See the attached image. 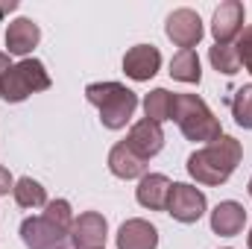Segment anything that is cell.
Wrapping results in <instances>:
<instances>
[{
    "label": "cell",
    "instance_id": "obj_1",
    "mask_svg": "<svg viewBox=\"0 0 252 249\" xmlns=\"http://www.w3.org/2000/svg\"><path fill=\"white\" fill-rule=\"evenodd\" d=\"M244 158V147L238 138L232 135H220L217 141L199 147L196 153L188 156V173L190 179H196V185H208V187H217V185H226L232 179V173L238 170Z\"/></svg>",
    "mask_w": 252,
    "mask_h": 249
},
{
    "label": "cell",
    "instance_id": "obj_2",
    "mask_svg": "<svg viewBox=\"0 0 252 249\" xmlns=\"http://www.w3.org/2000/svg\"><path fill=\"white\" fill-rule=\"evenodd\" d=\"M85 100L100 112L106 129H124L138 109V94L121 82H91L85 85Z\"/></svg>",
    "mask_w": 252,
    "mask_h": 249
},
{
    "label": "cell",
    "instance_id": "obj_3",
    "mask_svg": "<svg viewBox=\"0 0 252 249\" xmlns=\"http://www.w3.org/2000/svg\"><path fill=\"white\" fill-rule=\"evenodd\" d=\"M173 121L179 124V132L188 141L199 144H211L223 135V126L214 118V112L208 109V103L196 94H176V112Z\"/></svg>",
    "mask_w": 252,
    "mask_h": 249
},
{
    "label": "cell",
    "instance_id": "obj_4",
    "mask_svg": "<svg viewBox=\"0 0 252 249\" xmlns=\"http://www.w3.org/2000/svg\"><path fill=\"white\" fill-rule=\"evenodd\" d=\"M53 82H50V73L44 62L38 59H21L18 64H12L3 76H0V97L6 103H24L30 94L35 91H47Z\"/></svg>",
    "mask_w": 252,
    "mask_h": 249
},
{
    "label": "cell",
    "instance_id": "obj_5",
    "mask_svg": "<svg viewBox=\"0 0 252 249\" xmlns=\"http://www.w3.org/2000/svg\"><path fill=\"white\" fill-rule=\"evenodd\" d=\"M21 241L27 249H73L70 247V232L53 226L44 214L27 217L21 223Z\"/></svg>",
    "mask_w": 252,
    "mask_h": 249
},
{
    "label": "cell",
    "instance_id": "obj_6",
    "mask_svg": "<svg viewBox=\"0 0 252 249\" xmlns=\"http://www.w3.org/2000/svg\"><path fill=\"white\" fill-rule=\"evenodd\" d=\"M208 202H205V193L199 187L188 185V182H173L170 187V199H167V214L176 220V223H196L202 214H205Z\"/></svg>",
    "mask_w": 252,
    "mask_h": 249
},
{
    "label": "cell",
    "instance_id": "obj_7",
    "mask_svg": "<svg viewBox=\"0 0 252 249\" xmlns=\"http://www.w3.org/2000/svg\"><path fill=\"white\" fill-rule=\"evenodd\" d=\"M164 32H167V38L176 44V47H182V50H193L199 41H202V18L193 12V9H173L170 15H167V24H164Z\"/></svg>",
    "mask_w": 252,
    "mask_h": 249
},
{
    "label": "cell",
    "instance_id": "obj_8",
    "mask_svg": "<svg viewBox=\"0 0 252 249\" xmlns=\"http://www.w3.org/2000/svg\"><path fill=\"white\" fill-rule=\"evenodd\" d=\"M109 223L100 211H85L70 226V247L73 249H106Z\"/></svg>",
    "mask_w": 252,
    "mask_h": 249
},
{
    "label": "cell",
    "instance_id": "obj_9",
    "mask_svg": "<svg viewBox=\"0 0 252 249\" xmlns=\"http://www.w3.org/2000/svg\"><path fill=\"white\" fill-rule=\"evenodd\" d=\"M244 21H247V9L241 0H223L214 9L211 18V35L217 44H232L241 32H244Z\"/></svg>",
    "mask_w": 252,
    "mask_h": 249
},
{
    "label": "cell",
    "instance_id": "obj_10",
    "mask_svg": "<svg viewBox=\"0 0 252 249\" xmlns=\"http://www.w3.org/2000/svg\"><path fill=\"white\" fill-rule=\"evenodd\" d=\"M161 67V53L153 44H135L124 56V73L135 82H150Z\"/></svg>",
    "mask_w": 252,
    "mask_h": 249
},
{
    "label": "cell",
    "instance_id": "obj_11",
    "mask_svg": "<svg viewBox=\"0 0 252 249\" xmlns=\"http://www.w3.org/2000/svg\"><path fill=\"white\" fill-rule=\"evenodd\" d=\"M126 147H129L135 156H141L144 161H150L153 156L161 153V147H164V132H161L158 124H153V121L144 118V121L132 124L129 135H126Z\"/></svg>",
    "mask_w": 252,
    "mask_h": 249
},
{
    "label": "cell",
    "instance_id": "obj_12",
    "mask_svg": "<svg viewBox=\"0 0 252 249\" xmlns=\"http://www.w3.org/2000/svg\"><path fill=\"white\" fill-rule=\"evenodd\" d=\"M41 30L32 18H15L6 24V53L9 56H30L32 47H38Z\"/></svg>",
    "mask_w": 252,
    "mask_h": 249
},
{
    "label": "cell",
    "instance_id": "obj_13",
    "mask_svg": "<svg viewBox=\"0 0 252 249\" xmlns=\"http://www.w3.org/2000/svg\"><path fill=\"white\" fill-rule=\"evenodd\" d=\"M170 187H173V182L164 173H147V176H141V182L135 187V199H138V205H144L150 211H167Z\"/></svg>",
    "mask_w": 252,
    "mask_h": 249
},
{
    "label": "cell",
    "instance_id": "obj_14",
    "mask_svg": "<svg viewBox=\"0 0 252 249\" xmlns=\"http://www.w3.org/2000/svg\"><path fill=\"white\" fill-rule=\"evenodd\" d=\"M118 249H158V229L150 220L132 217L118 229Z\"/></svg>",
    "mask_w": 252,
    "mask_h": 249
},
{
    "label": "cell",
    "instance_id": "obj_15",
    "mask_svg": "<svg viewBox=\"0 0 252 249\" xmlns=\"http://www.w3.org/2000/svg\"><path fill=\"white\" fill-rule=\"evenodd\" d=\"M244 226H247V208L235 199H223L211 211V232L220 238H235L244 232Z\"/></svg>",
    "mask_w": 252,
    "mask_h": 249
},
{
    "label": "cell",
    "instance_id": "obj_16",
    "mask_svg": "<svg viewBox=\"0 0 252 249\" xmlns=\"http://www.w3.org/2000/svg\"><path fill=\"white\" fill-rule=\"evenodd\" d=\"M109 170L118 179H141V176H147V161L141 156H135L126 147V141H121L109 150Z\"/></svg>",
    "mask_w": 252,
    "mask_h": 249
},
{
    "label": "cell",
    "instance_id": "obj_17",
    "mask_svg": "<svg viewBox=\"0 0 252 249\" xmlns=\"http://www.w3.org/2000/svg\"><path fill=\"white\" fill-rule=\"evenodd\" d=\"M173 112H176V94H170L167 88H153L144 97V115H147V121L161 126L164 121H173Z\"/></svg>",
    "mask_w": 252,
    "mask_h": 249
},
{
    "label": "cell",
    "instance_id": "obj_18",
    "mask_svg": "<svg viewBox=\"0 0 252 249\" xmlns=\"http://www.w3.org/2000/svg\"><path fill=\"white\" fill-rule=\"evenodd\" d=\"M170 76L176 82H188V85H199L202 79V67H199V56L196 50H179L170 59Z\"/></svg>",
    "mask_w": 252,
    "mask_h": 249
},
{
    "label": "cell",
    "instance_id": "obj_19",
    "mask_svg": "<svg viewBox=\"0 0 252 249\" xmlns=\"http://www.w3.org/2000/svg\"><path fill=\"white\" fill-rule=\"evenodd\" d=\"M12 196H15V202L21 208H44L47 205V190L32 176H21L15 182V187H12Z\"/></svg>",
    "mask_w": 252,
    "mask_h": 249
},
{
    "label": "cell",
    "instance_id": "obj_20",
    "mask_svg": "<svg viewBox=\"0 0 252 249\" xmlns=\"http://www.w3.org/2000/svg\"><path fill=\"white\" fill-rule=\"evenodd\" d=\"M208 62H211V67H214L217 73H223V76H235V73L241 70L238 50H235L232 44H214V47L208 50Z\"/></svg>",
    "mask_w": 252,
    "mask_h": 249
},
{
    "label": "cell",
    "instance_id": "obj_21",
    "mask_svg": "<svg viewBox=\"0 0 252 249\" xmlns=\"http://www.w3.org/2000/svg\"><path fill=\"white\" fill-rule=\"evenodd\" d=\"M232 115H235V124L241 126V129H252V82L235 91V97H232Z\"/></svg>",
    "mask_w": 252,
    "mask_h": 249
},
{
    "label": "cell",
    "instance_id": "obj_22",
    "mask_svg": "<svg viewBox=\"0 0 252 249\" xmlns=\"http://www.w3.org/2000/svg\"><path fill=\"white\" fill-rule=\"evenodd\" d=\"M44 217H47L53 226L64 229V232H70V226H73V220H76L67 199H50V202L44 205Z\"/></svg>",
    "mask_w": 252,
    "mask_h": 249
},
{
    "label": "cell",
    "instance_id": "obj_23",
    "mask_svg": "<svg viewBox=\"0 0 252 249\" xmlns=\"http://www.w3.org/2000/svg\"><path fill=\"white\" fill-rule=\"evenodd\" d=\"M235 50H238V59H241V64H244V67L252 73V24H250V27H244V32L238 35Z\"/></svg>",
    "mask_w": 252,
    "mask_h": 249
},
{
    "label": "cell",
    "instance_id": "obj_24",
    "mask_svg": "<svg viewBox=\"0 0 252 249\" xmlns=\"http://www.w3.org/2000/svg\"><path fill=\"white\" fill-rule=\"evenodd\" d=\"M12 187H15V179H12V173H9V170L0 164V196H6Z\"/></svg>",
    "mask_w": 252,
    "mask_h": 249
},
{
    "label": "cell",
    "instance_id": "obj_25",
    "mask_svg": "<svg viewBox=\"0 0 252 249\" xmlns=\"http://www.w3.org/2000/svg\"><path fill=\"white\" fill-rule=\"evenodd\" d=\"M15 9H18V0H6V3H0V18L9 15V12H15Z\"/></svg>",
    "mask_w": 252,
    "mask_h": 249
},
{
    "label": "cell",
    "instance_id": "obj_26",
    "mask_svg": "<svg viewBox=\"0 0 252 249\" xmlns=\"http://www.w3.org/2000/svg\"><path fill=\"white\" fill-rule=\"evenodd\" d=\"M9 67H12V64H9V53H6V50H0V76H3Z\"/></svg>",
    "mask_w": 252,
    "mask_h": 249
},
{
    "label": "cell",
    "instance_id": "obj_27",
    "mask_svg": "<svg viewBox=\"0 0 252 249\" xmlns=\"http://www.w3.org/2000/svg\"><path fill=\"white\" fill-rule=\"evenodd\" d=\"M247 247L252 249V229H250V235H247Z\"/></svg>",
    "mask_w": 252,
    "mask_h": 249
},
{
    "label": "cell",
    "instance_id": "obj_28",
    "mask_svg": "<svg viewBox=\"0 0 252 249\" xmlns=\"http://www.w3.org/2000/svg\"><path fill=\"white\" fill-rule=\"evenodd\" d=\"M247 190H250V196H252V179H250V187H247Z\"/></svg>",
    "mask_w": 252,
    "mask_h": 249
},
{
    "label": "cell",
    "instance_id": "obj_29",
    "mask_svg": "<svg viewBox=\"0 0 252 249\" xmlns=\"http://www.w3.org/2000/svg\"><path fill=\"white\" fill-rule=\"evenodd\" d=\"M226 249H229V247H226Z\"/></svg>",
    "mask_w": 252,
    "mask_h": 249
}]
</instances>
